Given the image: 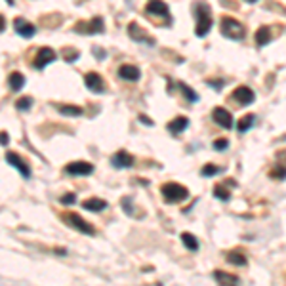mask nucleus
I'll list each match as a JSON object with an SVG mask.
<instances>
[{"instance_id": "1", "label": "nucleus", "mask_w": 286, "mask_h": 286, "mask_svg": "<svg viewBox=\"0 0 286 286\" xmlns=\"http://www.w3.org/2000/svg\"><path fill=\"white\" fill-rule=\"evenodd\" d=\"M161 193L166 202H174V204L183 202V200L189 197L187 187H183V185H179V183H174V181H172V183H164Z\"/></svg>"}, {"instance_id": "2", "label": "nucleus", "mask_w": 286, "mask_h": 286, "mask_svg": "<svg viewBox=\"0 0 286 286\" xmlns=\"http://www.w3.org/2000/svg\"><path fill=\"white\" fill-rule=\"evenodd\" d=\"M222 35L227 36V38H231V40H242L244 35H246V29L242 25L241 21H237V19L233 18H224L222 19Z\"/></svg>"}, {"instance_id": "3", "label": "nucleus", "mask_w": 286, "mask_h": 286, "mask_svg": "<svg viewBox=\"0 0 286 286\" xmlns=\"http://www.w3.org/2000/svg\"><path fill=\"white\" fill-rule=\"evenodd\" d=\"M212 29V18H210V12L208 6H197V36H206L208 31Z\"/></svg>"}, {"instance_id": "4", "label": "nucleus", "mask_w": 286, "mask_h": 286, "mask_svg": "<svg viewBox=\"0 0 286 286\" xmlns=\"http://www.w3.org/2000/svg\"><path fill=\"white\" fill-rule=\"evenodd\" d=\"M63 222H65V224H69L71 227H75V229H79V231L84 233V235H96L94 225L88 224L86 220H82L79 214H65L63 216Z\"/></svg>"}, {"instance_id": "5", "label": "nucleus", "mask_w": 286, "mask_h": 286, "mask_svg": "<svg viewBox=\"0 0 286 286\" xmlns=\"http://www.w3.org/2000/svg\"><path fill=\"white\" fill-rule=\"evenodd\" d=\"M75 31H81L84 35H99V33H103V19L94 18L90 21H81V23H77Z\"/></svg>"}, {"instance_id": "6", "label": "nucleus", "mask_w": 286, "mask_h": 286, "mask_svg": "<svg viewBox=\"0 0 286 286\" xmlns=\"http://www.w3.org/2000/svg\"><path fill=\"white\" fill-rule=\"evenodd\" d=\"M94 170H96V168H94V164L84 162V161L69 162V164L65 166V172H67L69 176H90Z\"/></svg>"}, {"instance_id": "7", "label": "nucleus", "mask_w": 286, "mask_h": 286, "mask_svg": "<svg viewBox=\"0 0 286 286\" xmlns=\"http://www.w3.org/2000/svg\"><path fill=\"white\" fill-rule=\"evenodd\" d=\"M212 118L216 120V124H220L225 130H231L233 128V115L224 107H216L212 111Z\"/></svg>"}, {"instance_id": "8", "label": "nucleus", "mask_w": 286, "mask_h": 286, "mask_svg": "<svg viewBox=\"0 0 286 286\" xmlns=\"http://www.w3.org/2000/svg\"><path fill=\"white\" fill-rule=\"evenodd\" d=\"M55 59V52L52 48H40L38 50V54L35 57V63H33V67L35 69H44L46 65H50V63Z\"/></svg>"}, {"instance_id": "9", "label": "nucleus", "mask_w": 286, "mask_h": 286, "mask_svg": "<svg viewBox=\"0 0 286 286\" xmlns=\"http://www.w3.org/2000/svg\"><path fill=\"white\" fill-rule=\"evenodd\" d=\"M233 99L239 105H250V103H254L256 96H254L252 88H248V86H239V88H235V92H233Z\"/></svg>"}, {"instance_id": "10", "label": "nucleus", "mask_w": 286, "mask_h": 286, "mask_svg": "<svg viewBox=\"0 0 286 286\" xmlns=\"http://www.w3.org/2000/svg\"><path fill=\"white\" fill-rule=\"evenodd\" d=\"M6 161H8L10 164L23 176V178H31V168H29V164L23 161L19 155H16V153H8V155H6Z\"/></svg>"}, {"instance_id": "11", "label": "nucleus", "mask_w": 286, "mask_h": 286, "mask_svg": "<svg viewBox=\"0 0 286 286\" xmlns=\"http://www.w3.org/2000/svg\"><path fill=\"white\" fill-rule=\"evenodd\" d=\"M139 77H141V71L135 67V65H120L118 67V79H122V81H128V82H135L139 81Z\"/></svg>"}, {"instance_id": "12", "label": "nucleus", "mask_w": 286, "mask_h": 286, "mask_svg": "<svg viewBox=\"0 0 286 286\" xmlns=\"http://www.w3.org/2000/svg\"><path fill=\"white\" fill-rule=\"evenodd\" d=\"M14 27H16V33H18V35H21L23 38H31V36L36 35L35 25H33V23H29L27 19H23V18L16 19V21H14Z\"/></svg>"}, {"instance_id": "13", "label": "nucleus", "mask_w": 286, "mask_h": 286, "mask_svg": "<svg viewBox=\"0 0 286 286\" xmlns=\"http://www.w3.org/2000/svg\"><path fill=\"white\" fill-rule=\"evenodd\" d=\"M84 84H86V88L96 92V94H101L105 90V82H103V79L99 77L98 73H88L84 77Z\"/></svg>"}, {"instance_id": "14", "label": "nucleus", "mask_w": 286, "mask_h": 286, "mask_svg": "<svg viewBox=\"0 0 286 286\" xmlns=\"http://www.w3.org/2000/svg\"><path fill=\"white\" fill-rule=\"evenodd\" d=\"M111 164H113L115 168H130V166L134 164V157L126 151H118L116 155H113Z\"/></svg>"}, {"instance_id": "15", "label": "nucleus", "mask_w": 286, "mask_h": 286, "mask_svg": "<svg viewBox=\"0 0 286 286\" xmlns=\"http://www.w3.org/2000/svg\"><path fill=\"white\" fill-rule=\"evenodd\" d=\"M145 12L151 16H162V18H170V10L166 2H149L145 6Z\"/></svg>"}, {"instance_id": "16", "label": "nucleus", "mask_w": 286, "mask_h": 286, "mask_svg": "<svg viewBox=\"0 0 286 286\" xmlns=\"http://www.w3.org/2000/svg\"><path fill=\"white\" fill-rule=\"evenodd\" d=\"M214 278L220 286H239V278L231 273H225V271H216Z\"/></svg>"}, {"instance_id": "17", "label": "nucleus", "mask_w": 286, "mask_h": 286, "mask_svg": "<svg viewBox=\"0 0 286 286\" xmlns=\"http://www.w3.org/2000/svg\"><path fill=\"white\" fill-rule=\"evenodd\" d=\"M187 126H189V118L187 116H176L174 120H172L170 124H168V130H170L172 134H181L183 130H187Z\"/></svg>"}, {"instance_id": "18", "label": "nucleus", "mask_w": 286, "mask_h": 286, "mask_svg": "<svg viewBox=\"0 0 286 286\" xmlns=\"http://www.w3.org/2000/svg\"><path fill=\"white\" fill-rule=\"evenodd\" d=\"M8 86L12 92H21L23 90V86H25V77L21 75V73H12L8 77Z\"/></svg>"}, {"instance_id": "19", "label": "nucleus", "mask_w": 286, "mask_h": 286, "mask_svg": "<svg viewBox=\"0 0 286 286\" xmlns=\"http://www.w3.org/2000/svg\"><path fill=\"white\" fill-rule=\"evenodd\" d=\"M82 208H84V210H90V212H101V210L107 208V202H105L103 198H88V200L82 202Z\"/></svg>"}, {"instance_id": "20", "label": "nucleus", "mask_w": 286, "mask_h": 286, "mask_svg": "<svg viewBox=\"0 0 286 286\" xmlns=\"http://www.w3.org/2000/svg\"><path fill=\"white\" fill-rule=\"evenodd\" d=\"M55 109L65 116H81L84 111L79 105H55Z\"/></svg>"}, {"instance_id": "21", "label": "nucleus", "mask_w": 286, "mask_h": 286, "mask_svg": "<svg viewBox=\"0 0 286 286\" xmlns=\"http://www.w3.org/2000/svg\"><path fill=\"white\" fill-rule=\"evenodd\" d=\"M271 40V29L269 27H259L256 33V44L258 46H265Z\"/></svg>"}, {"instance_id": "22", "label": "nucleus", "mask_w": 286, "mask_h": 286, "mask_svg": "<svg viewBox=\"0 0 286 286\" xmlns=\"http://www.w3.org/2000/svg\"><path fill=\"white\" fill-rule=\"evenodd\" d=\"M181 241H183V244L187 246L189 250H198V241H197V237L195 235H191V233H183L181 235Z\"/></svg>"}, {"instance_id": "23", "label": "nucleus", "mask_w": 286, "mask_h": 286, "mask_svg": "<svg viewBox=\"0 0 286 286\" xmlns=\"http://www.w3.org/2000/svg\"><path fill=\"white\" fill-rule=\"evenodd\" d=\"M252 122H254V115H246L242 116L241 120H239V124H237V128H239V132H246L248 128L252 126Z\"/></svg>"}, {"instance_id": "24", "label": "nucleus", "mask_w": 286, "mask_h": 286, "mask_svg": "<svg viewBox=\"0 0 286 286\" xmlns=\"http://www.w3.org/2000/svg\"><path fill=\"white\" fill-rule=\"evenodd\" d=\"M214 197H218L220 200L227 202V200L231 198V195H229V191H227L224 185H216V187H214Z\"/></svg>"}, {"instance_id": "25", "label": "nucleus", "mask_w": 286, "mask_h": 286, "mask_svg": "<svg viewBox=\"0 0 286 286\" xmlns=\"http://www.w3.org/2000/svg\"><path fill=\"white\" fill-rule=\"evenodd\" d=\"M220 172H222V168H220V166H216V164H206L204 168L200 170V174H202L204 178H212V176L220 174Z\"/></svg>"}, {"instance_id": "26", "label": "nucleus", "mask_w": 286, "mask_h": 286, "mask_svg": "<svg viewBox=\"0 0 286 286\" xmlns=\"http://www.w3.org/2000/svg\"><path fill=\"white\" fill-rule=\"evenodd\" d=\"M229 261L235 263V265H244V263H246V258H244V254H241V252H231V254H229Z\"/></svg>"}, {"instance_id": "27", "label": "nucleus", "mask_w": 286, "mask_h": 286, "mask_svg": "<svg viewBox=\"0 0 286 286\" xmlns=\"http://www.w3.org/2000/svg\"><path fill=\"white\" fill-rule=\"evenodd\" d=\"M179 88L183 90V94H185V98H187L189 101H198V96L195 94V90L189 88L187 84H183V82H181V84H179Z\"/></svg>"}, {"instance_id": "28", "label": "nucleus", "mask_w": 286, "mask_h": 286, "mask_svg": "<svg viewBox=\"0 0 286 286\" xmlns=\"http://www.w3.org/2000/svg\"><path fill=\"white\" fill-rule=\"evenodd\" d=\"M31 105H33V99L31 98H21L18 99V103H16V107H18L19 111H27V109H31Z\"/></svg>"}, {"instance_id": "29", "label": "nucleus", "mask_w": 286, "mask_h": 286, "mask_svg": "<svg viewBox=\"0 0 286 286\" xmlns=\"http://www.w3.org/2000/svg\"><path fill=\"white\" fill-rule=\"evenodd\" d=\"M227 147H229V141H227V139H224V137H222V139H216V141H214L216 151H224V149H227Z\"/></svg>"}, {"instance_id": "30", "label": "nucleus", "mask_w": 286, "mask_h": 286, "mask_svg": "<svg viewBox=\"0 0 286 286\" xmlns=\"http://www.w3.org/2000/svg\"><path fill=\"white\" fill-rule=\"evenodd\" d=\"M75 200H77V195H75V193H67V195L61 197L63 204H75Z\"/></svg>"}, {"instance_id": "31", "label": "nucleus", "mask_w": 286, "mask_h": 286, "mask_svg": "<svg viewBox=\"0 0 286 286\" xmlns=\"http://www.w3.org/2000/svg\"><path fill=\"white\" fill-rule=\"evenodd\" d=\"M10 141V135L6 132H0V145H8Z\"/></svg>"}, {"instance_id": "32", "label": "nucleus", "mask_w": 286, "mask_h": 286, "mask_svg": "<svg viewBox=\"0 0 286 286\" xmlns=\"http://www.w3.org/2000/svg\"><path fill=\"white\" fill-rule=\"evenodd\" d=\"M4 29H6V19H4V18H2V16H0V33H2Z\"/></svg>"}]
</instances>
